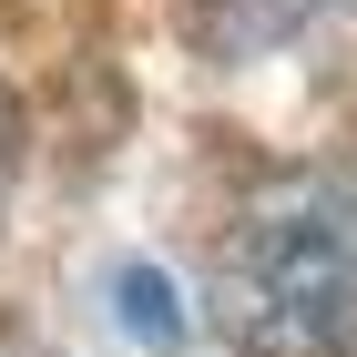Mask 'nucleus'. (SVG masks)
Listing matches in <instances>:
<instances>
[{
    "label": "nucleus",
    "instance_id": "nucleus-3",
    "mask_svg": "<svg viewBox=\"0 0 357 357\" xmlns=\"http://www.w3.org/2000/svg\"><path fill=\"white\" fill-rule=\"evenodd\" d=\"M112 306H123V327H133L143 347H184V306H174V286L153 266H123V275H112Z\"/></svg>",
    "mask_w": 357,
    "mask_h": 357
},
{
    "label": "nucleus",
    "instance_id": "nucleus-1",
    "mask_svg": "<svg viewBox=\"0 0 357 357\" xmlns=\"http://www.w3.org/2000/svg\"><path fill=\"white\" fill-rule=\"evenodd\" d=\"M235 357H357V174H286L215 275Z\"/></svg>",
    "mask_w": 357,
    "mask_h": 357
},
{
    "label": "nucleus",
    "instance_id": "nucleus-4",
    "mask_svg": "<svg viewBox=\"0 0 357 357\" xmlns=\"http://www.w3.org/2000/svg\"><path fill=\"white\" fill-rule=\"evenodd\" d=\"M10 174H21V112H10V92H0V204H10Z\"/></svg>",
    "mask_w": 357,
    "mask_h": 357
},
{
    "label": "nucleus",
    "instance_id": "nucleus-2",
    "mask_svg": "<svg viewBox=\"0 0 357 357\" xmlns=\"http://www.w3.org/2000/svg\"><path fill=\"white\" fill-rule=\"evenodd\" d=\"M327 0H184V21H194V41L204 52H225V61H245V52H275V41H296L306 21H317Z\"/></svg>",
    "mask_w": 357,
    "mask_h": 357
}]
</instances>
